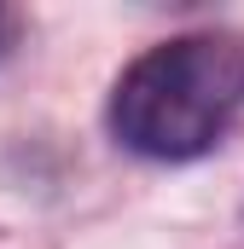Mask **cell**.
Instances as JSON below:
<instances>
[{
    "mask_svg": "<svg viewBox=\"0 0 244 249\" xmlns=\"http://www.w3.org/2000/svg\"><path fill=\"white\" fill-rule=\"evenodd\" d=\"M244 116V35L186 29L111 81L105 127L122 151L145 162H192L209 157Z\"/></svg>",
    "mask_w": 244,
    "mask_h": 249,
    "instance_id": "obj_1",
    "label": "cell"
},
{
    "mask_svg": "<svg viewBox=\"0 0 244 249\" xmlns=\"http://www.w3.org/2000/svg\"><path fill=\"white\" fill-rule=\"evenodd\" d=\"M18 35H23V18H18L12 6H0V58L18 47Z\"/></svg>",
    "mask_w": 244,
    "mask_h": 249,
    "instance_id": "obj_2",
    "label": "cell"
}]
</instances>
